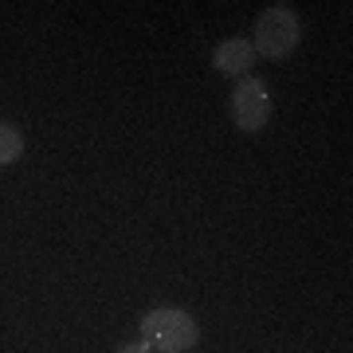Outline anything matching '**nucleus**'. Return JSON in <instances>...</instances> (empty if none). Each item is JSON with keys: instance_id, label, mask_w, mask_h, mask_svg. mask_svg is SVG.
<instances>
[{"instance_id": "obj_1", "label": "nucleus", "mask_w": 353, "mask_h": 353, "mask_svg": "<svg viewBox=\"0 0 353 353\" xmlns=\"http://www.w3.org/2000/svg\"><path fill=\"white\" fill-rule=\"evenodd\" d=\"M138 334L153 353H189L201 341L196 318L189 310H181V306H157L150 314H141Z\"/></svg>"}, {"instance_id": "obj_2", "label": "nucleus", "mask_w": 353, "mask_h": 353, "mask_svg": "<svg viewBox=\"0 0 353 353\" xmlns=\"http://www.w3.org/2000/svg\"><path fill=\"white\" fill-rule=\"evenodd\" d=\"M299 39H303V24H299L294 8L290 4H271L255 20V36H252L255 59L259 55L263 59H283V55H290L299 48Z\"/></svg>"}, {"instance_id": "obj_3", "label": "nucleus", "mask_w": 353, "mask_h": 353, "mask_svg": "<svg viewBox=\"0 0 353 353\" xmlns=\"http://www.w3.org/2000/svg\"><path fill=\"white\" fill-rule=\"evenodd\" d=\"M228 110H232V122H236L243 134H259V130L271 122V90H267V83L255 79V75L236 79L232 99H228Z\"/></svg>"}, {"instance_id": "obj_4", "label": "nucleus", "mask_w": 353, "mask_h": 353, "mask_svg": "<svg viewBox=\"0 0 353 353\" xmlns=\"http://www.w3.org/2000/svg\"><path fill=\"white\" fill-rule=\"evenodd\" d=\"M212 67L220 71V75H228V79H243V75L255 67L252 39H243V36L220 39V48L212 51Z\"/></svg>"}, {"instance_id": "obj_5", "label": "nucleus", "mask_w": 353, "mask_h": 353, "mask_svg": "<svg viewBox=\"0 0 353 353\" xmlns=\"http://www.w3.org/2000/svg\"><path fill=\"white\" fill-rule=\"evenodd\" d=\"M20 153H24V138H20V130H16L12 122H0V169H4V165H12Z\"/></svg>"}, {"instance_id": "obj_6", "label": "nucleus", "mask_w": 353, "mask_h": 353, "mask_svg": "<svg viewBox=\"0 0 353 353\" xmlns=\"http://www.w3.org/2000/svg\"><path fill=\"white\" fill-rule=\"evenodd\" d=\"M114 353H153V350H150V345H145V341L138 338V341H126V345H118Z\"/></svg>"}]
</instances>
